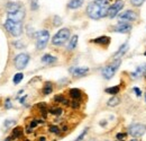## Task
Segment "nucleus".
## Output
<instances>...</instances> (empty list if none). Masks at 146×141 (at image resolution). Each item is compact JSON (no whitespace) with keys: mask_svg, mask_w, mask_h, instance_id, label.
Instances as JSON below:
<instances>
[{"mask_svg":"<svg viewBox=\"0 0 146 141\" xmlns=\"http://www.w3.org/2000/svg\"><path fill=\"white\" fill-rule=\"evenodd\" d=\"M108 0H93L87 7V15L91 19H100L108 15Z\"/></svg>","mask_w":146,"mask_h":141,"instance_id":"1","label":"nucleus"},{"mask_svg":"<svg viewBox=\"0 0 146 141\" xmlns=\"http://www.w3.org/2000/svg\"><path fill=\"white\" fill-rule=\"evenodd\" d=\"M70 38V29L69 28H61L52 38V44L55 46L64 45Z\"/></svg>","mask_w":146,"mask_h":141,"instance_id":"2","label":"nucleus"},{"mask_svg":"<svg viewBox=\"0 0 146 141\" xmlns=\"http://www.w3.org/2000/svg\"><path fill=\"white\" fill-rule=\"evenodd\" d=\"M5 27L12 36H19L23 33V24L20 22H14L11 19H7L5 22Z\"/></svg>","mask_w":146,"mask_h":141,"instance_id":"3","label":"nucleus"},{"mask_svg":"<svg viewBox=\"0 0 146 141\" xmlns=\"http://www.w3.org/2000/svg\"><path fill=\"white\" fill-rule=\"evenodd\" d=\"M120 63H121V60H120V59H117V60H114V62L110 63L109 66L105 67V68L102 69V76H103V78L107 79V80L111 79V78L114 77V75L116 73L117 69L119 68Z\"/></svg>","mask_w":146,"mask_h":141,"instance_id":"4","label":"nucleus"},{"mask_svg":"<svg viewBox=\"0 0 146 141\" xmlns=\"http://www.w3.org/2000/svg\"><path fill=\"white\" fill-rule=\"evenodd\" d=\"M50 41V33L46 29L39 30L37 33V41H36V48L38 50H43Z\"/></svg>","mask_w":146,"mask_h":141,"instance_id":"5","label":"nucleus"},{"mask_svg":"<svg viewBox=\"0 0 146 141\" xmlns=\"http://www.w3.org/2000/svg\"><path fill=\"white\" fill-rule=\"evenodd\" d=\"M146 132V125L142 123L133 124L128 128V134H130L134 138H139Z\"/></svg>","mask_w":146,"mask_h":141,"instance_id":"6","label":"nucleus"},{"mask_svg":"<svg viewBox=\"0 0 146 141\" xmlns=\"http://www.w3.org/2000/svg\"><path fill=\"white\" fill-rule=\"evenodd\" d=\"M15 67L18 70H23L26 68V66L29 62V56L27 53H19L18 56L15 58Z\"/></svg>","mask_w":146,"mask_h":141,"instance_id":"7","label":"nucleus"},{"mask_svg":"<svg viewBox=\"0 0 146 141\" xmlns=\"http://www.w3.org/2000/svg\"><path fill=\"white\" fill-rule=\"evenodd\" d=\"M122 7H124V1H122V0H116V1L109 7V9H108V16H109L110 18L116 17L117 14L122 9Z\"/></svg>","mask_w":146,"mask_h":141,"instance_id":"8","label":"nucleus"},{"mask_svg":"<svg viewBox=\"0 0 146 141\" xmlns=\"http://www.w3.org/2000/svg\"><path fill=\"white\" fill-rule=\"evenodd\" d=\"M7 19H11L14 22H23V19L25 18V9L24 8H20L18 11H15V13H11V14H8L7 15Z\"/></svg>","mask_w":146,"mask_h":141,"instance_id":"9","label":"nucleus"},{"mask_svg":"<svg viewBox=\"0 0 146 141\" xmlns=\"http://www.w3.org/2000/svg\"><path fill=\"white\" fill-rule=\"evenodd\" d=\"M136 18H137L136 13H134L132 10H126L119 16L120 21H126V22H134V21H136Z\"/></svg>","mask_w":146,"mask_h":141,"instance_id":"10","label":"nucleus"},{"mask_svg":"<svg viewBox=\"0 0 146 141\" xmlns=\"http://www.w3.org/2000/svg\"><path fill=\"white\" fill-rule=\"evenodd\" d=\"M114 30L117 33H128L132 30V25L127 23H118L117 26L114 27Z\"/></svg>","mask_w":146,"mask_h":141,"instance_id":"11","label":"nucleus"},{"mask_svg":"<svg viewBox=\"0 0 146 141\" xmlns=\"http://www.w3.org/2000/svg\"><path fill=\"white\" fill-rule=\"evenodd\" d=\"M72 72V75L74 77H83L89 72V68L87 67H82V68H72L70 70Z\"/></svg>","mask_w":146,"mask_h":141,"instance_id":"12","label":"nucleus"},{"mask_svg":"<svg viewBox=\"0 0 146 141\" xmlns=\"http://www.w3.org/2000/svg\"><path fill=\"white\" fill-rule=\"evenodd\" d=\"M145 72H146V63H144V64L139 66L134 72H132V78H133V79H137V78H139L141 76H143Z\"/></svg>","mask_w":146,"mask_h":141,"instance_id":"13","label":"nucleus"},{"mask_svg":"<svg viewBox=\"0 0 146 141\" xmlns=\"http://www.w3.org/2000/svg\"><path fill=\"white\" fill-rule=\"evenodd\" d=\"M20 8H23L18 2H8L7 3V13L8 14H11V13H15V11H18Z\"/></svg>","mask_w":146,"mask_h":141,"instance_id":"14","label":"nucleus"},{"mask_svg":"<svg viewBox=\"0 0 146 141\" xmlns=\"http://www.w3.org/2000/svg\"><path fill=\"white\" fill-rule=\"evenodd\" d=\"M127 50H128V43H124L120 48H119V50L117 51L116 53H115V56H114V59L117 60V59H120L121 56H124L126 52H127Z\"/></svg>","mask_w":146,"mask_h":141,"instance_id":"15","label":"nucleus"},{"mask_svg":"<svg viewBox=\"0 0 146 141\" xmlns=\"http://www.w3.org/2000/svg\"><path fill=\"white\" fill-rule=\"evenodd\" d=\"M84 0H70L67 3V8L69 9H78L83 5Z\"/></svg>","mask_w":146,"mask_h":141,"instance_id":"16","label":"nucleus"},{"mask_svg":"<svg viewBox=\"0 0 146 141\" xmlns=\"http://www.w3.org/2000/svg\"><path fill=\"white\" fill-rule=\"evenodd\" d=\"M91 42L96 43V44H108L110 42V38L108 36H100V37H97V38L92 40Z\"/></svg>","mask_w":146,"mask_h":141,"instance_id":"17","label":"nucleus"},{"mask_svg":"<svg viewBox=\"0 0 146 141\" xmlns=\"http://www.w3.org/2000/svg\"><path fill=\"white\" fill-rule=\"evenodd\" d=\"M56 58L53 56H51V54H45V56H42V62L43 63H46V64H51V63H54V62H56Z\"/></svg>","mask_w":146,"mask_h":141,"instance_id":"18","label":"nucleus"},{"mask_svg":"<svg viewBox=\"0 0 146 141\" xmlns=\"http://www.w3.org/2000/svg\"><path fill=\"white\" fill-rule=\"evenodd\" d=\"M70 96H71L73 99H80L81 96H82V94H81L80 89H78V88H72V89L70 90Z\"/></svg>","mask_w":146,"mask_h":141,"instance_id":"19","label":"nucleus"},{"mask_svg":"<svg viewBox=\"0 0 146 141\" xmlns=\"http://www.w3.org/2000/svg\"><path fill=\"white\" fill-rule=\"evenodd\" d=\"M23 133H24V130H23V128L22 126H17V128H15L14 130H12V139H17V138H20L22 136H23Z\"/></svg>","mask_w":146,"mask_h":141,"instance_id":"20","label":"nucleus"},{"mask_svg":"<svg viewBox=\"0 0 146 141\" xmlns=\"http://www.w3.org/2000/svg\"><path fill=\"white\" fill-rule=\"evenodd\" d=\"M78 40H79L78 35L72 36V37H71V40H70V42H69L67 49H69V50H74V49H75V46H77V44H78Z\"/></svg>","mask_w":146,"mask_h":141,"instance_id":"21","label":"nucleus"},{"mask_svg":"<svg viewBox=\"0 0 146 141\" xmlns=\"http://www.w3.org/2000/svg\"><path fill=\"white\" fill-rule=\"evenodd\" d=\"M119 103H120V99H119V97H117V96H113L109 101H108V103H107V105L108 106H110V107H114V106H117V105H119Z\"/></svg>","mask_w":146,"mask_h":141,"instance_id":"22","label":"nucleus"},{"mask_svg":"<svg viewBox=\"0 0 146 141\" xmlns=\"http://www.w3.org/2000/svg\"><path fill=\"white\" fill-rule=\"evenodd\" d=\"M119 90H120L119 86H114V87H109V88H107V89H106V93L111 94V95H116V94L119 93Z\"/></svg>","mask_w":146,"mask_h":141,"instance_id":"23","label":"nucleus"},{"mask_svg":"<svg viewBox=\"0 0 146 141\" xmlns=\"http://www.w3.org/2000/svg\"><path fill=\"white\" fill-rule=\"evenodd\" d=\"M23 78H24V75H23L22 72H18V73H16V75L14 76L12 81H14V84H15V85H17V84H19V83L23 80Z\"/></svg>","mask_w":146,"mask_h":141,"instance_id":"24","label":"nucleus"},{"mask_svg":"<svg viewBox=\"0 0 146 141\" xmlns=\"http://www.w3.org/2000/svg\"><path fill=\"white\" fill-rule=\"evenodd\" d=\"M52 90H53V88H52V84H50V83H47V84L44 86V88H43V93H44V95H48V94H51V93H52Z\"/></svg>","mask_w":146,"mask_h":141,"instance_id":"25","label":"nucleus"},{"mask_svg":"<svg viewBox=\"0 0 146 141\" xmlns=\"http://www.w3.org/2000/svg\"><path fill=\"white\" fill-rule=\"evenodd\" d=\"M30 9L31 10L38 9V0H30Z\"/></svg>","mask_w":146,"mask_h":141,"instance_id":"26","label":"nucleus"},{"mask_svg":"<svg viewBox=\"0 0 146 141\" xmlns=\"http://www.w3.org/2000/svg\"><path fill=\"white\" fill-rule=\"evenodd\" d=\"M144 1H145V0H130L132 5H133V6H135V7H139V6H142Z\"/></svg>","mask_w":146,"mask_h":141,"instance_id":"27","label":"nucleus"},{"mask_svg":"<svg viewBox=\"0 0 146 141\" xmlns=\"http://www.w3.org/2000/svg\"><path fill=\"white\" fill-rule=\"evenodd\" d=\"M14 46L17 48V49H23V48H25L26 45H25L24 43H22V41H16V42H14Z\"/></svg>","mask_w":146,"mask_h":141,"instance_id":"28","label":"nucleus"},{"mask_svg":"<svg viewBox=\"0 0 146 141\" xmlns=\"http://www.w3.org/2000/svg\"><path fill=\"white\" fill-rule=\"evenodd\" d=\"M51 114H53V115H61L62 114V110L60 109V107H56V109H52L51 111H50Z\"/></svg>","mask_w":146,"mask_h":141,"instance_id":"29","label":"nucleus"},{"mask_svg":"<svg viewBox=\"0 0 146 141\" xmlns=\"http://www.w3.org/2000/svg\"><path fill=\"white\" fill-rule=\"evenodd\" d=\"M48 130H50V132H52V133H58V132H60V129H58L56 125H51Z\"/></svg>","mask_w":146,"mask_h":141,"instance_id":"30","label":"nucleus"},{"mask_svg":"<svg viewBox=\"0 0 146 141\" xmlns=\"http://www.w3.org/2000/svg\"><path fill=\"white\" fill-rule=\"evenodd\" d=\"M87 132H88V129H84V130L82 131V133H81V134H80V136H79V137H78L74 141H81L83 138H84V136L87 134Z\"/></svg>","mask_w":146,"mask_h":141,"instance_id":"31","label":"nucleus"},{"mask_svg":"<svg viewBox=\"0 0 146 141\" xmlns=\"http://www.w3.org/2000/svg\"><path fill=\"white\" fill-rule=\"evenodd\" d=\"M54 101H55V102H60V103H64L66 99H64V97H63L62 95H56V96L54 97Z\"/></svg>","mask_w":146,"mask_h":141,"instance_id":"32","label":"nucleus"},{"mask_svg":"<svg viewBox=\"0 0 146 141\" xmlns=\"http://www.w3.org/2000/svg\"><path fill=\"white\" fill-rule=\"evenodd\" d=\"M15 123V121L14 120H6L5 121V129H8L11 124H14Z\"/></svg>","mask_w":146,"mask_h":141,"instance_id":"33","label":"nucleus"},{"mask_svg":"<svg viewBox=\"0 0 146 141\" xmlns=\"http://www.w3.org/2000/svg\"><path fill=\"white\" fill-rule=\"evenodd\" d=\"M61 24H62V19L58 16H55L54 17V26H60Z\"/></svg>","mask_w":146,"mask_h":141,"instance_id":"34","label":"nucleus"},{"mask_svg":"<svg viewBox=\"0 0 146 141\" xmlns=\"http://www.w3.org/2000/svg\"><path fill=\"white\" fill-rule=\"evenodd\" d=\"M5 107H6L7 110H9V109H11V107H12V105H11V103H10V99H9V98H7V99H6Z\"/></svg>","mask_w":146,"mask_h":141,"instance_id":"35","label":"nucleus"},{"mask_svg":"<svg viewBox=\"0 0 146 141\" xmlns=\"http://www.w3.org/2000/svg\"><path fill=\"white\" fill-rule=\"evenodd\" d=\"M126 136H127V134H126V133H117V139H118V140H124V139H125V138H126Z\"/></svg>","mask_w":146,"mask_h":141,"instance_id":"36","label":"nucleus"},{"mask_svg":"<svg viewBox=\"0 0 146 141\" xmlns=\"http://www.w3.org/2000/svg\"><path fill=\"white\" fill-rule=\"evenodd\" d=\"M134 91H135V94H136L137 96H141V95H142V91H141L137 87H136V88H134Z\"/></svg>","mask_w":146,"mask_h":141,"instance_id":"37","label":"nucleus"},{"mask_svg":"<svg viewBox=\"0 0 146 141\" xmlns=\"http://www.w3.org/2000/svg\"><path fill=\"white\" fill-rule=\"evenodd\" d=\"M37 123H38L37 121H31V122H30V125H29V126H30V129H31V128H35V126L37 125Z\"/></svg>","mask_w":146,"mask_h":141,"instance_id":"38","label":"nucleus"},{"mask_svg":"<svg viewBox=\"0 0 146 141\" xmlns=\"http://www.w3.org/2000/svg\"><path fill=\"white\" fill-rule=\"evenodd\" d=\"M72 107H73V109H78V107H79V103L74 101V102L72 103Z\"/></svg>","mask_w":146,"mask_h":141,"instance_id":"39","label":"nucleus"},{"mask_svg":"<svg viewBox=\"0 0 146 141\" xmlns=\"http://www.w3.org/2000/svg\"><path fill=\"white\" fill-rule=\"evenodd\" d=\"M45 140H46V139H45L44 137H41V138H39V141H45Z\"/></svg>","mask_w":146,"mask_h":141,"instance_id":"40","label":"nucleus"},{"mask_svg":"<svg viewBox=\"0 0 146 141\" xmlns=\"http://www.w3.org/2000/svg\"><path fill=\"white\" fill-rule=\"evenodd\" d=\"M11 139H12V137H9V138H7V139H6L5 141H10Z\"/></svg>","mask_w":146,"mask_h":141,"instance_id":"41","label":"nucleus"},{"mask_svg":"<svg viewBox=\"0 0 146 141\" xmlns=\"http://www.w3.org/2000/svg\"><path fill=\"white\" fill-rule=\"evenodd\" d=\"M132 141H137V140H136V139H133V140H132Z\"/></svg>","mask_w":146,"mask_h":141,"instance_id":"42","label":"nucleus"},{"mask_svg":"<svg viewBox=\"0 0 146 141\" xmlns=\"http://www.w3.org/2000/svg\"><path fill=\"white\" fill-rule=\"evenodd\" d=\"M145 101H146V93H145Z\"/></svg>","mask_w":146,"mask_h":141,"instance_id":"43","label":"nucleus"},{"mask_svg":"<svg viewBox=\"0 0 146 141\" xmlns=\"http://www.w3.org/2000/svg\"><path fill=\"white\" fill-rule=\"evenodd\" d=\"M118 141H124V140H118Z\"/></svg>","mask_w":146,"mask_h":141,"instance_id":"44","label":"nucleus"},{"mask_svg":"<svg viewBox=\"0 0 146 141\" xmlns=\"http://www.w3.org/2000/svg\"><path fill=\"white\" fill-rule=\"evenodd\" d=\"M145 56H146V51H145Z\"/></svg>","mask_w":146,"mask_h":141,"instance_id":"45","label":"nucleus"}]
</instances>
